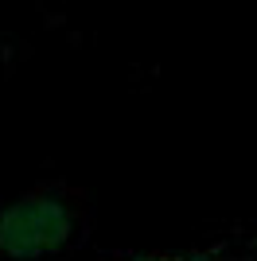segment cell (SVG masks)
I'll list each match as a JSON object with an SVG mask.
<instances>
[{"mask_svg":"<svg viewBox=\"0 0 257 261\" xmlns=\"http://www.w3.org/2000/svg\"><path fill=\"white\" fill-rule=\"evenodd\" d=\"M90 234V199L78 184L43 179L0 203V261H70Z\"/></svg>","mask_w":257,"mask_h":261,"instance_id":"cell-1","label":"cell"},{"mask_svg":"<svg viewBox=\"0 0 257 261\" xmlns=\"http://www.w3.org/2000/svg\"><path fill=\"white\" fill-rule=\"evenodd\" d=\"M109 261H253V234L242 226L187 250H156V253H121Z\"/></svg>","mask_w":257,"mask_h":261,"instance_id":"cell-2","label":"cell"}]
</instances>
